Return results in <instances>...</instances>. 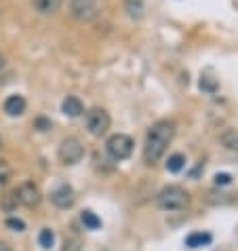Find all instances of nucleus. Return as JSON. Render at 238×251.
I'll return each instance as SVG.
<instances>
[{"label": "nucleus", "mask_w": 238, "mask_h": 251, "mask_svg": "<svg viewBox=\"0 0 238 251\" xmlns=\"http://www.w3.org/2000/svg\"><path fill=\"white\" fill-rule=\"evenodd\" d=\"M61 112H64L66 116H70V118H76V116H80L82 112H85V106H82V101L76 95H68L64 100V103H61Z\"/></svg>", "instance_id": "obj_10"}, {"label": "nucleus", "mask_w": 238, "mask_h": 251, "mask_svg": "<svg viewBox=\"0 0 238 251\" xmlns=\"http://www.w3.org/2000/svg\"><path fill=\"white\" fill-rule=\"evenodd\" d=\"M110 125H112V118L103 108H91L87 112V129L93 137L106 135Z\"/></svg>", "instance_id": "obj_4"}, {"label": "nucleus", "mask_w": 238, "mask_h": 251, "mask_svg": "<svg viewBox=\"0 0 238 251\" xmlns=\"http://www.w3.org/2000/svg\"><path fill=\"white\" fill-rule=\"evenodd\" d=\"M211 241H213L211 232H192V234L186 239V245L192 247V249H196V247H207V245H211Z\"/></svg>", "instance_id": "obj_12"}, {"label": "nucleus", "mask_w": 238, "mask_h": 251, "mask_svg": "<svg viewBox=\"0 0 238 251\" xmlns=\"http://www.w3.org/2000/svg\"><path fill=\"white\" fill-rule=\"evenodd\" d=\"M0 148H2V139H0Z\"/></svg>", "instance_id": "obj_26"}, {"label": "nucleus", "mask_w": 238, "mask_h": 251, "mask_svg": "<svg viewBox=\"0 0 238 251\" xmlns=\"http://www.w3.org/2000/svg\"><path fill=\"white\" fill-rule=\"evenodd\" d=\"M184 167H186V156L179 154V152L169 156V160H167V171H171V173H179Z\"/></svg>", "instance_id": "obj_16"}, {"label": "nucleus", "mask_w": 238, "mask_h": 251, "mask_svg": "<svg viewBox=\"0 0 238 251\" xmlns=\"http://www.w3.org/2000/svg\"><path fill=\"white\" fill-rule=\"evenodd\" d=\"M61 2H64V0H32L34 11L40 13V15H53L61 6Z\"/></svg>", "instance_id": "obj_11"}, {"label": "nucleus", "mask_w": 238, "mask_h": 251, "mask_svg": "<svg viewBox=\"0 0 238 251\" xmlns=\"http://www.w3.org/2000/svg\"><path fill=\"white\" fill-rule=\"evenodd\" d=\"M38 243H40V247H43V249H51V247L55 245V234H53V230H51V228L40 230Z\"/></svg>", "instance_id": "obj_17"}, {"label": "nucleus", "mask_w": 238, "mask_h": 251, "mask_svg": "<svg viewBox=\"0 0 238 251\" xmlns=\"http://www.w3.org/2000/svg\"><path fill=\"white\" fill-rule=\"evenodd\" d=\"M80 222H82V224H85V228H89V230L101 228V220L97 218V215L91 211V209H85V211L80 213Z\"/></svg>", "instance_id": "obj_14"}, {"label": "nucleus", "mask_w": 238, "mask_h": 251, "mask_svg": "<svg viewBox=\"0 0 238 251\" xmlns=\"http://www.w3.org/2000/svg\"><path fill=\"white\" fill-rule=\"evenodd\" d=\"M51 203L59 209H70L76 203V197H74V190L70 188L68 184H61L59 188H55L51 192Z\"/></svg>", "instance_id": "obj_8"}, {"label": "nucleus", "mask_w": 238, "mask_h": 251, "mask_svg": "<svg viewBox=\"0 0 238 251\" xmlns=\"http://www.w3.org/2000/svg\"><path fill=\"white\" fill-rule=\"evenodd\" d=\"M4 114L6 116H22L27 108V101L24 95H9L4 100Z\"/></svg>", "instance_id": "obj_9"}, {"label": "nucleus", "mask_w": 238, "mask_h": 251, "mask_svg": "<svg viewBox=\"0 0 238 251\" xmlns=\"http://www.w3.org/2000/svg\"><path fill=\"white\" fill-rule=\"evenodd\" d=\"M200 89H207V91H215V82H209L207 78L200 80Z\"/></svg>", "instance_id": "obj_24"}, {"label": "nucleus", "mask_w": 238, "mask_h": 251, "mask_svg": "<svg viewBox=\"0 0 238 251\" xmlns=\"http://www.w3.org/2000/svg\"><path fill=\"white\" fill-rule=\"evenodd\" d=\"M9 64H6L4 55H0V82H4L6 78H9Z\"/></svg>", "instance_id": "obj_21"}, {"label": "nucleus", "mask_w": 238, "mask_h": 251, "mask_svg": "<svg viewBox=\"0 0 238 251\" xmlns=\"http://www.w3.org/2000/svg\"><path fill=\"white\" fill-rule=\"evenodd\" d=\"M57 154H59V160L64 165H76L82 160V156H85V146H82L80 139H76V137H66L64 142L59 144Z\"/></svg>", "instance_id": "obj_5"}, {"label": "nucleus", "mask_w": 238, "mask_h": 251, "mask_svg": "<svg viewBox=\"0 0 238 251\" xmlns=\"http://www.w3.org/2000/svg\"><path fill=\"white\" fill-rule=\"evenodd\" d=\"M99 0H70V15L80 24H91L99 17Z\"/></svg>", "instance_id": "obj_3"}, {"label": "nucleus", "mask_w": 238, "mask_h": 251, "mask_svg": "<svg viewBox=\"0 0 238 251\" xmlns=\"http://www.w3.org/2000/svg\"><path fill=\"white\" fill-rule=\"evenodd\" d=\"M124 11H127V15L131 19H142L145 13L143 0H124Z\"/></svg>", "instance_id": "obj_13"}, {"label": "nucleus", "mask_w": 238, "mask_h": 251, "mask_svg": "<svg viewBox=\"0 0 238 251\" xmlns=\"http://www.w3.org/2000/svg\"><path fill=\"white\" fill-rule=\"evenodd\" d=\"M17 205H19V197H17V190H13V192H9L6 197H2V209L4 211H15L17 209Z\"/></svg>", "instance_id": "obj_18"}, {"label": "nucleus", "mask_w": 238, "mask_h": 251, "mask_svg": "<svg viewBox=\"0 0 238 251\" xmlns=\"http://www.w3.org/2000/svg\"><path fill=\"white\" fill-rule=\"evenodd\" d=\"M17 197H19V205H24L27 209H34L40 205L43 201V194H40V188L34 182H24L17 188Z\"/></svg>", "instance_id": "obj_7"}, {"label": "nucleus", "mask_w": 238, "mask_h": 251, "mask_svg": "<svg viewBox=\"0 0 238 251\" xmlns=\"http://www.w3.org/2000/svg\"><path fill=\"white\" fill-rule=\"evenodd\" d=\"M133 139L129 135H124V133H116V135H112L108 137V142H106V150H108V154L112 158H116V160H124V158H129L131 156V152H133Z\"/></svg>", "instance_id": "obj_6"}, {"label": "nucleus", "mask_w": 238, "mask_h": 251, "mask_svg": "<svg viewBox=\"0 0 238 251\" xmlns=\"http://www.w3.org/2000/svg\"><path fill=\"white\" fill-rule=\"evenodd\" d=\"M0 251H11V249L6 247V243H2V241H0Z\"/></svg>", "instance_id": "obj_25"}, {"label": "nucleus", "mask_w": 238, "mask_h": 251, "mask_svg": "<svg viewBox=\"0 0 238 251\" xmlns=\"http://www.w3.org/2000/svg\"><path fill=\"white\" fill-rule=\"evenodd\" d=\"M215 184H217V186H228V184H232V176H230V173H217V176H215Z\"/></svg>", "instance_id": "obj_22"}, {"label": "nucleus", "mask_w": 238, "mask_h": 251, "mask_svg": "<svg viewBox=\"0 0 238 251\" xmlns=\"http://www.w3.org/2000/svg\"><path fill=\"white\" fill-rule=\"evenodd\" d=\"M221 144L226 146L228 150L238 152V131H236V129H230V131H226V133L221 135Z\"/></svg>", "instance_id": "obj_15"}, {"label": "nucleus", "mask_w": 238, "mask_h": 251, "mask_svg": "<svg viewBox=\"0 0 238 251\" xmlns=\"http://www.w3.org/2000/svg\"><path fill=\"white\" fill-rule=\"evenodd\" d=\"M175 137V123L173 121H158L145 133V144H143V158L148 165L158 163L165 156L167 148L171 146Z\"/></svg>", "instance_id": "obj_1"}, {"label": "nucleus", "mask_w": 238, "mask_h": 251, "mask_svg": "<svg viewBox=\"0 0 238 251\" xmlns=\"http://www.w3.org/2000/svg\"><path fill=\"white\" fill-rule=\"evenodd\" d=\"M9 179H11V165L6 160H0V192L6 188Z\"/></svg>", "instance_id": "obj_19"}, {"label": "nucleus", "mask_w": 238, "mask_h": 251, "mask_svg": "<svg viewBox=\"0 0 238 251\" xmlns=\"http://www.w3.org/2000/svg\"><path fill=\"white\" fill-rule=\"evenodd\" d=\"M6 228L15 230V232H24V230H25V224H24L22 220H17V218H9V220H6Z\"/></svg>", "instance_id": "obj_20"}, {"label": "nucleus", "mask_w": 238, "mask_h": 251, "mask_svg": "<svg viewBox=\"0 0 238 251\" xmlns=\"http://www.w3.org/2000/svg\"><path fill=\"white\" fill-rule=\"evenodd\" d=\"M156 205L163 211H181L190 205V194H188L181 186H167L158 192Z\"/></svg>", "instance_id": "obj_2"}, {"label": "nucleus", "mask_w": 238, "mask_h": 251, "mask_svg": "<svg viewBox=\"0 0 238 251\" xmlns=\"http://www.w3.org/2000/svg\"><path fill=\"white\" fill-rule=\"evenodd\" d=\"M36 127H38L40 131H48V129H51V123H48L47 118H38V121H36Z\"/></svg>", "instance_id": "obj_23"}]
</instances>
